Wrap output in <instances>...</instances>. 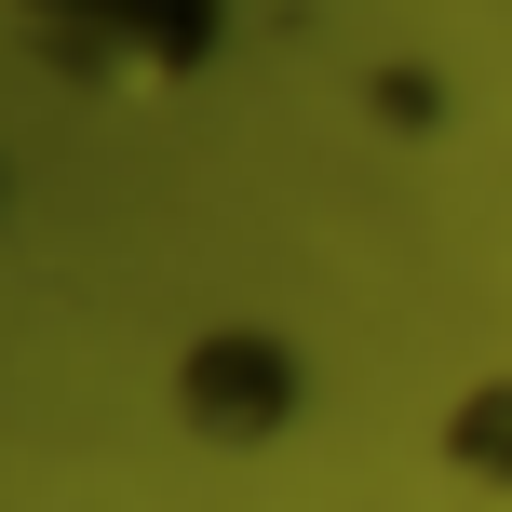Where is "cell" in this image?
<instances>
[{"instance_id":"1","label":"cell","mask_w":512,"mask_h":512,"mask_svg":"<svg viewBox=\"0 0 512 512\" xmlns=\"http://www.w3.org/2000/svg\"><path fill=\"white\" fill-rule=\"evenodd\" d=\"M108 14H122V68H176L189 27H162V0H41V27L68 54H108Z\"/></svg>"}]
</instances>
